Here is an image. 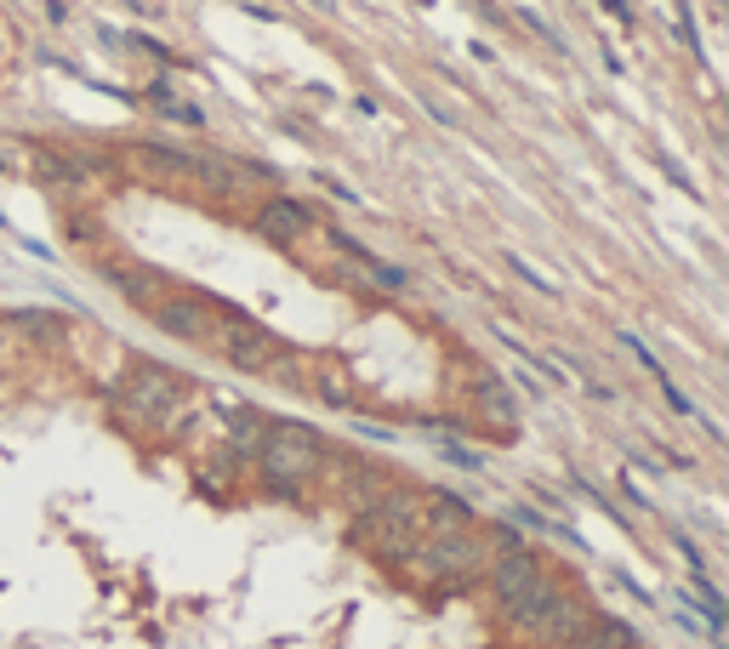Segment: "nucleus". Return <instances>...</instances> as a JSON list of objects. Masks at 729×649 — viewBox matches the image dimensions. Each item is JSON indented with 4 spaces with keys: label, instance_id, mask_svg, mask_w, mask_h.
Wrapping results in <instances>:
<instances>
[{
    "label": "nucleus",
    "instance_id": "1a4fd4ad",
    "mask_svg": "<svg viewBox=\"0 0 729 649\" xmlns=\"http://www.w3.org/2000/svg\"><path fill=\"white\" fill-rule=\"evenodd\" d=\"M473 405H479V416H484V422L502 427V433H513V427H519V405H513L508 382H496V376H479V382H473Z\"/></svg>",
    "mask_w": 729,
    "mask_h": 649
},
{
    "label": "nucleus",
    "instance_id": "0eeeda50",
    "mask_svg": "<svg viewBox=\"0 0 729 649\" xmlns=\"http://www.w3.org/2000/svg\"><path fill=\"white\" fill-rule=\"evenodd\" d=\"M308 234H314V217L297 206V199H268L263 206V239H274L279 252H297Z\"/></svg>",
    "mask_w": 729,
    "mask_h": 649
},
{
    "label": "nucleus",
    "instance_id": "9d476101",
    "mask_svg": "<svg viewBox=\"0 0 729 649\" xmlns=\"http://www.w3.org/2000/svg\"><path fill=\"white\" fill-rule=\"evenodd\" d=\"M160 325L171 336H188V342H206L211 336V325H206V314H200L194 296H183V303H160Z\"/></svg>",
    "mask_w": 729,
    "mask_h": 649
},
{
    "label": "nucleus",
    "instance_id": "f03ea898",
    "mask_svg": "<svg viewBox=\"0 0 729 649\" xmlns=\"http://www.w3.org/2000/svg\"><path fill=\"white\" fill-rule=\"evenodd\" d=\"M354 541H365L371 553H382V559L405 564L416 553V541H422V495H411L400 484H387L382 495H371V508L354 524Z\"/></svg>",
    "mask_w": 729,
    "mask_h": 649
},
{
    "label": "nucleus",
    "instance_id": "f257e3e1",
    "mask_svg": "<svg viewBox=\"0 0 729 649\" xmlns=\"http://www.w3.org/2000/svg\"><path fill=\"white\" fill-rule=\"evenodd\" d=\"M491 592H496V604H502V616H508L513 627L536 632L542 616L559 604L564 587H559L553 570L519 541V547H491Z\"/></svg>",
    "mask_w": 729,
    "mask_h": 649
},
{
    "label": "nucleus",
    "instance_id": "39448f33",
    "mask_svg": "<svg viewBox=\"0 0 729 649\" xmlns=\"http://www.w3.org/2000/svg\"><path fill=\"white\" fill-rule=\"evenodd\" d=\"M440 581H473L484 564H491V541L479 535V524H462V530H422L416 553Z\"/></svg>",
    "mask_w": 729,
    "mask_h": 649
},
{
    "label": "nucleus",
    "instance_id": "20e7f679",
    "mask_svg": "<svg viewBox=\"0 0 729 649\" xmlns=\"http://www.w3.org/2000/svg\"><path fill=\"white\" fill-rule=\"evenodd\" d=\"M183 399H188V382L171 376L166 365H131L126 382L115 387L120 416L137 422V427H171L177 411H183Z\"/></svg>",
    "mask_w": 729,
    "mask_h": 649
},
{
    "label": "nucleus",
    "instance_id": "6e6552de",
    "mask_svg": "<svg viewBox=\"0 0 729 649\" xmlns=\"http://www.w3.org/2000/svg\"><path fill=\"white\" fill-rule=\"evenodd\" d=\"M588 621H593V610L581 604V598H570V592H559V604L542 616V627H536V638H548L553 649H570L581 632H588Z\"/></svg>",
    "mask_w": 729,
    "mask_h": 649
},
{
    "label": "nucleus",
    "instance_id": "423d86ee",
    "mask_svg": "<svg viewBox=\"0 0 729 649\" xmlns=\"http://www.w3.org/2000/svg\"><path fill=\"white\" fill-rule=\"evenodd\" d=\"M206 342H217V354L228 360V365H239V371H268V360H274V336L257 325V319H246V314H217V325H211V336Z\"/></svg>",
    "mask_w": 729,
    "mask_h": 649
},
{
    "label": "nucleus",
    "instance_id": "4468645a",
    "mask_svg": "<svg viewBox=\"0 0 729 649\" xmlns=\"http://www.w3.org/2000/svg\"><path fill=\"white\" fill-rule=\"evenodd\" d=\"M604 7H610V12H615V18H627V7H621V0H604Z\"/></svg>",
    "mask_w": 729,
    "mask_h": 649
},
{
    "label": "nucleus",
    "instance_id": "7ed1b4c3",
    "mask_svg": "<svg viewBox=\"0 0 729 649\" xmlns=\"http://www.w3.org/2000/svg\"><path fill=\"white\" fill-rule=\"evenodd\" d=\"M252 456H257V468H263L268 484L303 490V484L319 473V462H325V444H319V433L303 427V422H268Z\"/></svg>",
    "mask_w": 729,
    "mask_h": 649
},
{
    "label": "nucleus",
    "instance_id": "2eb2a0df",
    "mask_svg": "<svg viewBox=\"0 0 729 649\" xmlns=\"http://www.w3.org/2000/svg\"><path fill=\"white\" fill-rule=\"evenodd\" d=\"M0 46H7V29H0Z\"/></svg>",
    "mask_w": 729,
    "mask_h": 649
},
{
    "label": "nucleus",
    "instance_id": "9b49d317",
    "mask_svg": "<svg viewBox=\"0 0 729 649\" xmlns=\"http://www.w3.org/2000/svg\"><path fill=\"white\" fill-rule=\"evenodd\" d=\"M570 649H639V638L627 632L621 621H599V616H593V621H588V632H581Z\"/></svg>",
    "mask_w": 729,
    "mask_h": 649
},
{
    "label": "nucleus",
    "instance_id": "ddd939ff",
    "mask_svg": "<svg viewBox=\"0 0 729 649\" xmlns=\"http://www.w3.org/2000/svg\"><path fill=\"white\" fill-rule=\"evenodd\" d=\"M12 331H23L29 342H63V314H12Z\"/></svg>",
    "mask_w": 729,
    "mask_h": 649
},
{
    "label": "nucleus",
    "instance_id": "f8f14e48",
    "mask_svg": "<svg viewBox=\"0 0 729 649\" xmlns=\"http://www.w3.org/2000/svg\"><path fill=\"white\" fill-rule=\"evenodd\" d=\"M314 387L331 399V405H354V382H348L343 360H314Z\"/></svg>",
    "mask_w": 729,
    "mask_h": 649
}]
</instances>
